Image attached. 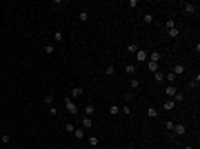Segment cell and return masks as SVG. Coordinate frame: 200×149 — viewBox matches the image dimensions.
Here are the masks:
<instances>
[{
	"label": "cell",
	"instance_id": "24",
	"mask_svg": "<svg viewBox=\"0 0 200 149\" xmlns=\"http://www.w3.org/2000/svg\"><path fill=\"white\" fill-rule=\"evenodd\" d=\"M105 74H107V76H114V74H116V67H114V65H107Z\"/></svg>",
	"mask_w": 200,
	"mask_h": 149
},
{
	"label": "cell",
	"instance_id": "33",
	"mask_svg": "<svg viewBox=\"0 0 200 149\" xmlns=\"http://www.w3.org/2000/svg\"><path fill=\"white\" fill-rule=\"evenodd\" d=\"M54 102V96H45V105H51Z\"/></svg>",
	"mask_w": 200,
	"mask_h": 149
},
{
	"label": "cell",
	"instance_id": "17",
	"mask_svg": "<svg viewBox=\"0 0 200 149\" xmlns=\"http://www.w3.org/2000/svg\"><path fill=\"white\" fill-rule=\"evenodd\" d=\"M174 105H176L174 100H167V102L162 105V109H165V111H171V109H174Z\"/></svg>",
	"mask_w": 200,
	"mask_h": 149
},
{
	"label": "cell",
	"instance_id": "30",
	"mask_svg": "<svg viewBox=\"0 0 200 149\" xmlns=\"http://www.w3.org/2000/svg\"><path fill=\"white\" fill-rule=\"evenodd\" d=\"M45 54H47V56L54 54V45H45Z\"/></svg>",
	"mask_w": 200,
	"mask_h": 149
},
{
	"label": "cell",
	"instance_id": "19",
	"mask_svg": "<svg viewBox=\"0 0 200 149\" xmlns=\"http://www.w3.org/2000/svg\"><path fill=\"white\" fill-rule=\"evenodd\" d=\"M198 85H200V76H196V78L189 82V87H191V89H198Z\"/></svg>",
	"mask_w": 200,
	"mask_h": 149
},
{
	"label": "cell",
	"instance_id": "7",
	"mask_svg": "<svg viewBox=\"0 0 200 149\" xmlns=\"http://www.w3.org/2000/svg\"><path fill=\"white\" fill-rule=\"evenodd\" d=\"M174 131H176L178 136H185V134H187V127H185L182 122H178V125H174Z\"/></svg>",
	"mask_w": 200,
	"mask_h": 149
},
{
	"label": "cell",
	"instance_id": "3",
	"mask_svg": "<svg viewBox=\"0 0 200 149\" xmlns=\"http://www.w3.org/2000/svg\"><path fill=\"white\" fill-rule=\"evenodd\" d=\"M182 9H185V14H196V11H198V5H194V2H185V5H182Z\"/></svg>",
	"mask_w": 200,
	"mask_h": 149
},
{
	"label": "cell",
	"instance_id": "22",
	"mask_svg": "<svg viewBox=\"0 0 200 149\" xmlns=\"http://www.w3.org/2000/svg\"><path fill=\"white\" fill-rule=\"evenodd\" d=\"M127 49H129V54L136 56V51H138V45H136V42H129V47H127Z\"/></svg>",
	"mask_w": 200,
	"mask_h": 149
},
{
	"label": "cell",
	"instance_id": "32",
	"mask_svg": "<svg viewBox=\"0 0 200 149\" xmlns=\"http://www.w3.org/2000/svg\"><path fill=\"white\" fill-rule=\"evenodd\" d=\"M174 125H176V122H171V120H167V122H165V129H174Z\"/></svg>",
	"mask_w": 200,
	"mask_h": 149
},
{
	"label": "cell",
	"instance_id": "9",
	"mask_svg": "<svg viewBox=\"0 0 200 149\" xmlns=\"http://www.w3.org/2000/svg\"><path fill=\"white\" fill-rule=\"evenodd\" d=\"M82 127H85V129H91V127H94V120H91V116H85V118H82Z\"/></svg>",
	"mask_w": 200,
	"mask_h": 149
},
{
	"label": "cell",
	"instance_id": "35",
	"mask_svg": "<svg viewBox=\"0 0 200 149\" xmlns=\"http://www.w3.org/2000/svg\"><path fill=\"white\" fill-rule=\"evenodd\" d=\"M87 149H96V147H87Z\"/></svg>",
	"mask_w": 200,
	"mask_h": 149
},
{
	"label": "cell",
	"instance_id": "27",
	"mask_svg": "<svg viewBox=\"0 0 200 149\" xmlns=\"http://www.w3.org/2000/svg\"><path fill=\"white\" fill-rule=\"evenodd\" d=\"M94 111H96V107H94V105H87V107H85V114H94Z\"/></svg>",
	"mask_w": 200,
	"mask_h": 149
},
{
	"label": "cell",
	"instance_id": "14",
	"mask_svg": "<svg viewBox=\"0 0 200 149\" xmlns=\"http://www.w3.org/2000/svg\"><path fill=\"white\" fill-rule=\"evenodd\" d=\"M154 80H156V82H165V74H162V71H156V74H154Z\"/></svg>",
	"mask_w": 200,
	"mask_h": 149
},
{
	"label": "cell",
	"instance_id": "6",
	"mask_svg": "<svg viewBox=\"0 0 200 149\" xmlns=\"http://www.w3.org/2000/svg\"><path fill=\"white\" fill-rule=\"evenodd\" d=\"M171 71H174V74H176V78H178V76H182V74L187 71V67H185V65H180V62H178V65H174V69H171Z\"/></svg>",
	"mask_w": 200,
	"mask_h": 149
},
{
	"label": "cell",
	"instance_id": "13",
	"mask_svg": "<svg viewBox=\"0 0 200 149\" xmlns=\"http://www.w3.org/2000/svg\"><path fill=\"white\" fill-rule=\"evenodd\" d=\"M78 20H80V22H87V20H89V11H80V14H78Z\"/></svg>",
	"mask_w": 200,
	"mask_h": 149
},
{
	"label": "cell",
	"instance_id": "1",
	"mask_svg": "<svg viewBox=\"0 0 200 149\" xmlns=\"http://www.w3.org/2000/svg\"><path fill=\"white\" fill-rule=\"evenodd\" d=\"M65 107H67V111H69V114H78V107H76V102H74L71 98L65 100Z\"/></svg>",
	"mask_w": 200,
	"mask_h": 149
},
{
	"label": "cell",
	"instance_id": "16",
	"mask_svg": "<svg viewBox=\"0 0 200 149\" xmlns=\"http://www.w3.org/2000/svg\"><path fill=\"white\" fill-rule=\"evenodd\" d=\"M98 143H100L98 136H89V147H98Z\"/></svg>",
	"mask_w": 200,
	"mask_h": 149
},
{
	"label": "cell",
	"instance_id": "2",
	"mask_svg": "<svg viewBox=\"0 0 200 149\" xmlns=\"http://www.w3.org/2000/svg\"><path fill=\"white\" fill-rule=\"evenodd\" d=\"M85 136H87L85 127H74V138H76V140H82Z\"/></svg>",
	"mask_w": 200,
	"mask_h": 149
},
{
	"label": "cell",
	"instance_id": "26",
	"mask_svg": "<svg viewBox=\"0 0 200 149\" xmlns=\"http://www.w3.org/2000/svg\"><path fill=\"white\" fill-rule=\"evenodd\" d=\"M171 100H174V102H182V100H185V96H182V94H180V91H178V94H176V96H174V98H171Z\"/></svg>",
	"mask_w": 200,
	"mask_h": 149
},
{
	"label": "cell",
	"instance_id": "5",
	"mask_svg": "<svg viewBox=\"0 0 200 149\" xmlns=\"http://www.w3.org/2000/svg\"><path fill=\"white\" fill-rule=\"evenodd\" d=\"M165 94L169 96V98H174V96L178 94V87H176V85H167V87H165Z\"/></svg>",
	"mask_w": 200,
	"mask_h": 149
},
{
	"label": "cell",
	"instance_id": "34",
	"mask_svg": "<svg viewBox=\"0 0 200 149\" xmlns=\"http://www.w3.org/2000/svg\"><path fill=\"white\" fill-rule=\"evenodd\" d=\"M182 149H194V147H189V145H187V147H182Z\"/></svg>",
	"mask_w": 200,
	"mask_h": 149
},
{
	"label": "cell",
	"instance_id": "29",
	"mask_svg": "<svg viewBox=\"0 0 200 149\" xmlns=\"http://www.w3.org/2000/svg\"><path fill=\"white\" fill-rule=\"evenodd\" d=\"M0 140H2V145H9V134H2V136H0Z\"/></svg>",
	"mask_w": 200,
	"mask_h": 149
},
{
	"label": "cell",
	"instance_id": "31",
	"mask_svg": "<svg viewBox=\"0 0 200 149\" xmlns=\"http://www.w3.org/2000/svg\"><path fill=\"white\" fill-rule=\"evenodd\" d=\"M109 111H111V114H120V107H118V105H111Z\"/></svg>",
	"mask_w": 200,
	"mask_h": 149
},
{
	"label": "cell",
	"instance_id": "20",
	"mask_svg": "<svg viewBox=\"0 0 200 149\" xmlns=\"http://www.w3.org/2000/svg\"><path fill=\"white\" fill-rule=\"evenodd\" d=\"M165 27H167V31H169V29H174V27H176V20H174V18H167Z\"/></svg>",
	"mask_w": 200,
	"mask_h": 149
},
{
	"label": "cell",
	"instance_id": "12",
	"mask_svg": "<svg viewBox=\"0 0 200 149\" xmlns=\"http://www.w3.org/2000/svg\"><path fill=\"white\" fill-rule=\"evenodd\" d=\"M147 116H149V118H156V116H158V109H156V107H147V111H145Z\"/></svg>",
	"mask_w": 200,
	"mask_h": 149
},
{
	"label": "cell",
	"instance_id": "25",
	"mask_svg": "<svg viewBox=\"0 0 200 149\" xmlns=\"http://www.w3.org/2000/svg\"><path fill=\"white\" fill-rule=\"evenodd\" d=\"M120 114H131V107H129V105H122V107H120Z\"/></svg>",
	"mask_w": 200,
	"mask_h": 149
},
{
	"label": "cell",
	"instance_id": "18",
	"mask_svg": "<svg viewBox=\"0 0 200 149\" xmlns=\"http://www.w3.org/2000/svg\"><path fill=\"white\" fill-rule=\"evenodd\" d=\"M54 40H56V42H62V40H65V34H62V31H56V34H54Z\"/></svg>",
	"mask_w": 200,
	"mask_h": 149
},
{
	"label": "cell",
	"instance_id": "11",
	"mask_svg": "<svg viewBox=\"0 0 200 149\" xmlns=\"http://www.w3.org/2000/svg\"><path fill=\"white\" fill-rule=\"evenodd\" d=\"M125 74L134 78V74H136V65H125Z\"/></svg>",
	"mask_w": 200,
	"mask_h": 149
},
{
	"label": "cell",
	"instance_id": "23",
	"mask_svg": "<svg viewBox=\"0 0 200 149\" xmlns=\"http://www.w3.org/2000/svg\"><path fill=\"white\" fill-rule=\"evenodd\" d=\"M147 60H156V62H158V60H160V54H158V51H151Z\"/></svg>",
	"mask_w": 200,
	"mask_h": 149
},
{
	"label": "cell",
	"instance_id": "4",
	"mask_svg": "<svg viewBox=\"0 0 200 149\" xmlns=\"http://www.w3.org/2000/svg\"><path fill=\"white\" fill-rule=\"evenodd\" d=\"M147 58H149V51H145V49H138V51H136V60H138V62H145Z\"/></svg>",
	"mask_w": 200,
	"mask_h": 149
},
{
	"label": "cell",
	"instance_id": "15",
	"mask_svg": "<svg viewBox=\"0 0 200 149\" xmlns=\"http://www.w3.org/2000/svg\"><path fill=\"white\" fill-rule=\"evenodd\" d=\"M142 22H145V25H151V22H154V14H145L142 16Z\"/></svg>",
	"mask_w": 200,
	"mask_h": 149
},
{
	"label": "cell",
	"instance_id": "21",
	"mask_svg": "<svg viewBox=\"0 0 200 149\" xmlns=\"http://www.w3.org/2000/svg\"><path fill=\"white\" fill-rule=\"evenodd\" d=\"M129 85H131V89H138V87H140V80L138 78H129Z\"/></svg>",
	"mask_w": 200,
	"mask_h": 149
},
{
	"label": "cell",
	"instance_id": "10",
	"mask_svg": "<svg viewBox=\"0 0 200 149\" xmlns=\"http://www.w3.org/2000/svg\"><path fill=\"white\" fill-rule=\"evenodd\" d=\"M147 67H149L151 74H156V71H158V62H156V60H147Z\"/></svg>",
	"mask_w": 200,
	"mask_h": 149
},
{
	"label": "cell",
	"instance_id": "28",
	"mask_svg": "<svg viewBox=\"0 0 200 149\" xmlns=\"http://www.w3.org/2000/svg\"><path fill=\"white\" fill-rule=\"evenodd\" d=\"M178 34H180V31H178V27H174V29H169V36H171V38H178Z\"/></svg>",
	"mask_w": 200,
	"mask_h": 149
},
{
	"label": "cell",
	"instance_id": "8",
	"mask_svg": "<svg viewBox=\"0 0 200 149\" xmlns=\"http://www.w3.org/2000/svg\"><path fill=\"white\" fill-rule=\"evenodd\" d=\"M82 94H85V89H82V87H74V89H71V98H80Z\"/></svg>",
	"mask_w": 200,
	"mask_h": 149
}]
</instances>
